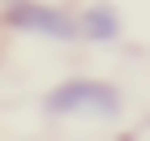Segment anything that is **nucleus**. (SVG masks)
<instances>
[{"mask_svg":"<svg viewBox=\"0 0 150 141\" xmlns=\"http://www.w3.org/2000/svg\"><path fill=\"white\" fill-rule=\"evenodd\" d=\"M9 26L30 30V34H47V39H73V34H81L73 17H64L60 9H47V4H35V0H13L9 4Z\"/></svg>","mask_w":150,"mask_h":141,"instance_id":"obj_2","label":"nucleus"},{"mask_svg":"<svg viewBox=\"0 0 150 141\" xmlns=\"http://www.w3.org/2000/svg\"><path fill=\"white\" fill-rule=\"evenodd\" d=\"M52 116H94V120H116L120 116V94L107 81H64L47 98Z\"/></svg>","mask_w":150,"mask_h":141,"instance_id":"obj_1","label":"nucleus"},{"mask_svg":"<svg viewBox=\"0 0 150 141\" xmlns=\"http://www.w3.org/2000/svg\"><path fill=\"white\" fill-rule=\"evenodd\" d=\"M81 34H90V39H116V17L107 9H99V13H86L81 17Z\"/></svg>","mask_w":150,"mask_h":141,"instance_id":"obj_3","label":"nucleus"}]
</instances>
